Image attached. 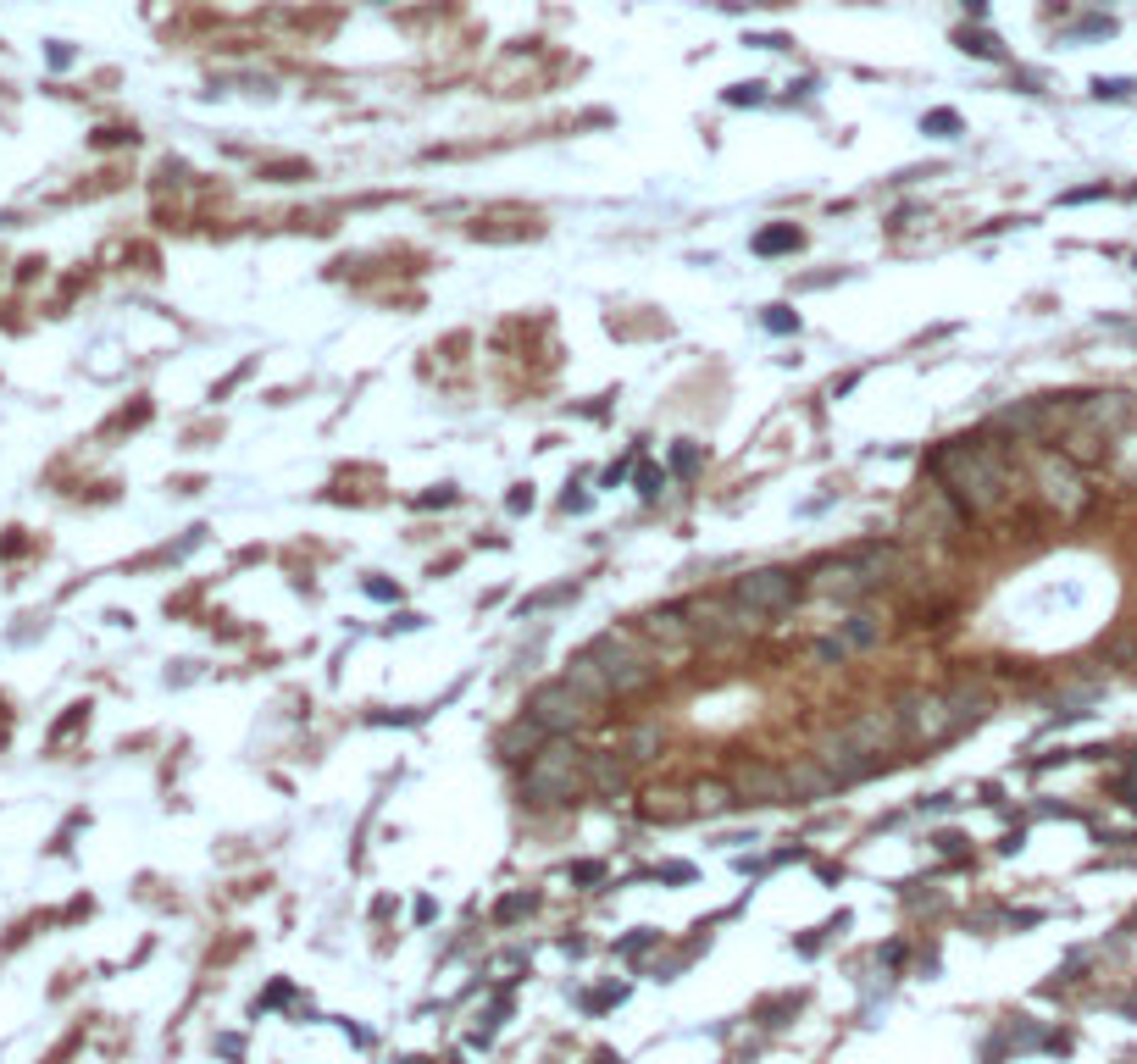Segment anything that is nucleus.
Segmentation results:
<instances>
[{
	"label": "nucleus",
	"mask_w": 1137,
	"mask_h": 1064,
	"mask_svg": "<svg viewBox=\"0 0 1137 1064\" xmlns=\"http://www.w3.org/2000/svg\"><path fill=\"white\" fill-rule=\"evenodd\" d=\"M937 471H943V488L955 493L965 510H993L1004 499V466L993 455V443H949L937 455Z\"/></svg>",
	"instance_id": "f257e3e1"
},
{
	"label": "nucleus",
	"mask_w": 1137,
	"mask_h": 1064,
	"mask_svg": "<svg viewBox=\"0 0 1137 1064\" xmlns=\"http://www.w3.org/2000/svg\"><path fill=\"white\" fill-rule=\"evenodd\" d=\"M582 787H588V749H578L572 737H550L522 776V798H533V804H566Z\"/></svg>",
	"instance_id": "f03ea898"
},
{
	"label": "nucleus",
	"mask_w": 1137,
	"mask_h": 1064,
	"mask_svg": "<svg viewBox=\"0 0 1137 1064\" xmlns=\"http://www.w3.org/2000/svg\"><path fill=\"white\" fill-rule=\"evenodd\" d=\"M893 560H899L893 549H882V544H866V549L844 554V560H826V566H816V572H810V588H816V594H826V598H860V594H871L877 582H888Z\"/></svg>",
	"instance_id": "7ed1b4c3"
},
{
	"label": "nucleus",
	"mask_w": 1137,
	"mask_h": 1064,
	"mask_svg": "<svg viewBox=\"0 0 1137 1064\" xmlns=\"http://www.w3.org/2000/svg\"><path fill=\"white\" fill-rule=\"evenodd\" d=\"M528 721H533L544 737H572L578 727L594 721V699H582L566 677H555V682L533 687V699H528Z\"/></svg>",
	"instance_id": "20e7f679"
},
{
	"label": "nucleus",
	"mask_w": 1137,
	"mask_h": 1064,
	"mask_svg": "<svg viewBox=\"0 0 1137 1064\" xmlns=\"http://www.w3.org/2000/svg\"><path fill=\"white\" fill-rule=\"evenodd\" d=\"M727 594L749 610V616H782L794 598H799V576L794 572H782V566H760V572H749V576H738Z\"/></svg>",
	"instance_id": "39448f33"
},
{
	"label": "nucleus",
	"mask_w": 1137,
	"mask_h": 1064,
	"mask_svg": "<svg viewBox=\"0 0 1137 1064\" xmlns=\"http://www.w3.org/2000/svg\"><path fill=\"white\" fill-rule=\"evenodd\" d=\"M899 721H905V737H910V743H949V737L960 732V715H955V705H949V687H943V693H915V699H905Z\"/></svg>",
	"instance_id": "423d86ee"
},
{
	"label": "nucleus",
	"mask_w": 1137,
	"mask_h": 1064,
	"mask_svg": "<svg viewBox=\"0 0 1137 1064\" xmlns=\"http://www.w3.org/2000/svg\"><path fill=\"white\" fill-rule=\"evenodd\" d=\"M588 654L600 660V671L610 677V693H638L649 682V660L638 654V643L622 638V632H605V638L588 643Z\"/></svg>",
	"instance_id": "0eeeda50"
},
{
	"label": "nucleus",
	"mask_w": 1137,
	"mask_h": 1064,
	"mask_svg": "<svg viewBox=\"0 0 1137 1064\" xmlns=\"http://www.w3.org/2000/svg\"><path fill=\"white\" fill-rule=\"evenodd\" d=\"M689 621H693V638H705V643H721V638H733V632H744V626H755V616H749L733 594L693 598Z\"/></svg>",
	"instance_id": "6e6552de"
},
{
	"label": "nucleus",
	"mask_w": 1137,
	"mask_h": 1064,
	"mask_svg": "<svg viewBox=\"0 0 1137 1064\" xmlns=\"http://www.w3.org/2000/svg\"><path fill=\"white\" fill-rule=\"evenodd\" d=\"M838 732H844V737H849V743H854L860 754H871V759H877V754H888L893 743L905 737V721H899V709H882V705H877V709L849 715Z\"/></svg>",
	"instance_id": "1a4fd4ad"
},
{
	"label": "nucleus",
	"mask_w": 1137,
	"mask_h": 1064,
	"mask_svg": "<svg viewBox=\"0 0 1137 1064\" xmlns=\"http://www.w3.org/2000/svg\"><path fill=\"white\" fill-rule=\"evenodd\" d=\"M816 759H822L826 771H832V782H838V787H849V782H860V776H866L871 765H877L871 754H860L854 743H849L844 732H826L822 743H816Z\"/></svg>",
	"instance_id": "9d476101"
},
{
	"label": "nucleus",
	"mask_w": 1137,
	"mask_h": 1064,
	"mask_svg": "<svg viewBox=\"0 0 1137 1064\" xmlns=\"http://www.w3.org/2000/svg\"><path fill=\"white\" fill-rule=\"evenodd\" d=\"M638 632L661 649H689L693 643V621H689V604H666V610H644Z\"/></svg>",
	"instance_id": "9b49d317"
},
{
	"label": "nucleus",
	"mask_w": 1137,
	"mask_h": 1064,
	"mask_svg": "<svg viewBox=\"0 0 1137 1064\" xmlns=\"http://www.w3.org/2000/svg\"><path fill=\"white\" fill-rule=\"evenodd\" d=\"M1038 483H1043V493L1060 510H1082V505H1088V493H1082V483H1076L1070 461H1060V455H1038Z\"/></svg>",
	"instance_id": "f8f14e48"
},
{
	"label": "nucleus",
	"mask_w": 1137,
	"mask_h": 1064,
	"mask_svg": "<svg viewBox=\"0 0 1137 1064\" xmlns=\"http://www.w3.org/2000/svg\"><path fill=\"white\" fill-rule=\"evenodd\" d=\"M782 776H788V798H804V804H810V798H826V793H838V782H832V771H826V765L816 759V754H810V759H794V765H788Z\"/></svg>",
	"instance_id": "ddd939ff"
},
{
	"label": "nucleus",
	"mask_w": 1137,
	"mask_h": 1064,
	"mask_svg": "<svg viewBox=\"0 0 1137 1064\" xmlns=\"http://www.w3.org/2000/svg\"><path fill=\"white\" fill-rule=\"evenodd\" d=\"M566 682L578 687L582 699H594V705H600V699H616V693H610V677L600 671V660H594L588 649H582V654H572V665H566Z\"/></svg>",
	"instance_id": "4468645a"
},
{
	"label": "nucleus",
	"mask_w": 1137,
	"mask_h": 1064,
	"mask_svg": "<svg viewBox=\"0 0 1137 1064\" xmlns=\"http://www.w3.org/2000/svg\"><path fill=\"white\" fill-rule=\"evenodd\" d=\"M738 793L772 804V798H788V776L772 771V765H744V771H738Z\"/></svg>",
	"instance_id": "2eb2a0df"
},
{
	"label": "nucleus",
	"mask_w": 1137,
	"mask_h": 1064,
	"mask_svg": "<svg viewBox=\"0 0 1137 1064\" xmlns=\"http://www.w3.org/2000/svg\"><path fill=\"white\" fill-rule=\"evenodd\" d=\"M882 632H888V626H882L877 616H866V610H854V616L838 626V638H844L849 654H866V649H877V643H882Z\"/></svg>",
	"instance_id": "dca6fc26"
},
{
	"label": "nucleus",
	"mask_w": 1137,
	"mask_h": 1064,
	"mask_svg": "<svg viewBox=\"0 0 1137 1064\" xmlns=\"http://www.w3.org/2000/svg\"><path fill=\"white\" fill-rule=\"evenodd\" d=\"M627 782V765L616 759V754H594L588 749V787H605V793H616Z\"/></svg>",
	"instance_id": "f3484780"
},
{
	"label": "nucleus",
	"mask_w": 1137,
	"mask_h": 1064,
	"mask_svg": "<svg viewBox=\"0 0 1137 1064\" xmlns=\"http://www.w3.org/2000/svg\"><path fill=\"white\" fill-rule=\"evenodd\" d=\"M693 810H705V815L733 810V787H727V782H699V787H693Z\"/></svg>",
	"instance_id": "a211bd4d"
},
{
	"label": "nucleus",
	"mask_w": 1137,
	"mask_h": 1064,
	"mask_svg": "<svg viewBox=\"0 0 1137 1064\" xmlns=\"http://www.w3.org/2000/svg\"><path fill=\"white\" fill-rule=\"evenodd\" d=\"M760 255H777V250H799V227H772V233H760L755 239Z\"/></svg>",
	"instance_id": "6ab92c4d"
},
{
	"label": "nucleus",
	"mask_w": 1137,
	"mask_h": 1064,
	"mask_svg": "<svg viewBox=\"0 0 1137 1064\" xmlns=\"http://www.w3.org/2000/svg\"><path fill=\"white\" fill-rule=\"evenodd\" d=\"M960 50H965V56H988V62H999V56H1004L993 34H971V28L960 34Z\"/></svg>",
	"instance_id": "aec40b11"
},
{
	"label": "nucleus",
	"mask_w": 1137,
	"mask_h": 1064,
	"mask_svg": "<svg viewBox=\"0 0 1137 1064\" xmlns=\"http://www.w3.org/2000/svg\"><path fill=\"white\" fill-rule=\"evenodd\" d=\"M816 660H822V665H844L849 660L844 638H822V643H816Z\"/></svg>",
	"instance_id": "412c9836"
},
{
	"label": "nucleus",
	"mask_w": 1137,
	"mask_h": 1064,
	"mask_svg": "<svg viewBox=\"0 0 1137 1064\" xmlns=\"http://www.w3.org/2000/svg\"><path fill=\"white\" fill-rule=\"evenodd\" d=\"M927 128H933L937 139H955V133H960V117H955V111H933V117H927Z\"/></svg>",
	"instance_id": "4be33fe9"
},
{
	"label": "nucleus",
	"mask_w": 1137,
	"mask_h": 1064,
	"mask_svg": "<svg viewBox=\"0 0 1137 1064\" xmlns=\"http://www.w3.org/2000/svg\"><path fill=\"white\" fill-rule=\"evenodd\" d=\"M671 798H677V793H649V804H644V815H655V820H661V815H677V810H683V804H671Z\"/></svg>",
	"instance_id": "5701e85b"
},
{
	"label": "nucleus",
	"mask_w": 1137,
	"mask_h": 1064,
	"mask_svg": "<svg viewBox=\"0 0 1137 1064\" xmlns=\"http://www.w3.org/2000/svg\"><path fill=\"white\" fill-rule=\"evenodd\" d=\"M766 328H772V332H788V328H799V322H794V316H788L782 306H772V316H766Z\"/></svg>",
	"instance_id": "b1692460"
},
{
	"label": "nucleus",
	"mask_w": 1137,
	"mask_h": 1064,
	"mask_svg": "<svg viewBox=\"0 0 1137 1064\" xmlns=\"http://www.w3.org/2000/svg\"><path fill=\"white\" fill-rule=\"evenodd\" d=\"M649 749H655V727H644L633 737V759H649Z\"/></svg>",
	"instance_id": "393cba45"
},
{
	"label": "nucleus",
	"mask_w": 1137,
	"mask_h": 1064,
	"mask_svg": "<svg viewBox=\"0 0 1137 1064\" xmlns=\"http://www.w3.org/2000/svg\"><path fill=\"white\" fill-rule=\"evenodd\" d=\"M727 100H733V106H744V100H760V84H738Z\"/></svg>",
	"instance_id": "a878e982"
},
{
	"label": "nucleus",
	"mask_w": 1137,
	"mask_h": 1064,
	"mask_svg": "<svg viewBox=\"0 0 1137 1064\" xmlns=\"http://www.w3.org/2000/svg\"><path fill=\"white\" fill-rule=\"evenodd\" d=\"M671 461H677V471H693V466H699V449H677Z\"/></svg>",
	"instance_id": "bb28decb"
},
{
	"label": "nucleus",
	"mask_w": 1137,
	"mask_h": 1064,
	"mask_svg": "<svg viewBox=\"0 0 1137 1064\" xmlns=\"http://www.w3.org/2000/svg\"><path fill=\"white\" fill-rule=\"evenodd\" d=\"M655 488H661V477H655V471L644 466V471H638V493H655Z\"/></svg>",
	"instance_id": "cd10ccee"
}]
</instances>
